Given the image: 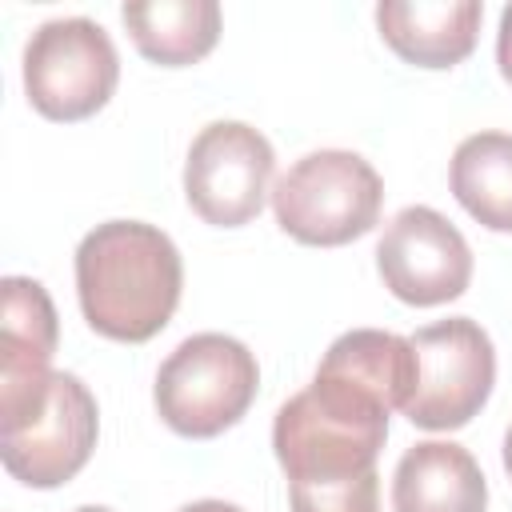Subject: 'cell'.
<instances>
[{"instance_id":"obj_1","label":"cell","mask_w":512,"mask_h":512,"mask_svg":"<svg viewBox=\"0 0 512 512\" xmlns=\"http://www.w3.org/2000/svg\"><path fill=\"white\" fill-rule=\"evenodd\" d=\"M184 288L172 236L144 220H104L76 248V296L92 332L144 344L168 328Z\"/></svg>"},{"instance_id":"obj_2","label":"cell","mask_w":512,"mask_h":512,"mask_svg":"<svg viewBox=\"0 0 512 512\" xmlns=\"http://www.w3.org/2000/svg\"><path fill=\"white\" fill-rule=\"evenodd\" d=\"M388 412L392 408L376 392L316 364L312 384L284 400L272 420V448L288 484L376 472V456L388 440Z\"/></svg>"},{"instance_id":"obj_3","label":"cell","mask_w":512,"mask_h":512,"mask_svg":"<svg viewBox=\"0 0 512 512\" xmlns=\"http://www.w3.org/2000/svg\"><path fill=\"white\" fill-rule=\"evenodd\" d=\"M380 172L348 148H320L300 156L272 188L276 224L312 248H340L368 236L380 220Z\"/></svg>"},{"instance_id":"obj_4","label":"cell","mask_w":512,"mask_h":512,"mask_svg":"<svg viewBox=\"0 0 512 512\" xmlns=\"http://www.w3.org/2000/svg\"><path fill=\"white\" fill-rule=\"evenodd\" d=\"M260 388L256 356L224 332H196L180 340L156 372V412L188 440H212L240 424Z\"/></svg>"},{"instance_id":"obj_5","label":"cell","mask_w":512,"mask_h":512,"mask_svg":"<svg viewBox=\"0 0 512 512\" xmlns=\"http://www.w3.org/2000/svg\"><path fill=\"white\" fill-rule=\"evenodd\" d=\"M116 80V44L88 16L44 20L24 44V92L48 120L76 124L96 116L112 100Z\"/></svg>"},{"instance_id":"obj_6","label":"cell","mask_w":512,"mask_h":512,"mask_svg":"<svg viewBox=\"0 0 512 512\" xmlns=\"http://www.w3.org/2000/svg\"><path fill=\"white\" fill-rule=\"evenodd\" d=\"M408 340L416 352V384L400 412L424 432L472 424L496 384L492 336L468 316H448L416 328Z\"/></svg>"},{"instance_id":"obj_7","label":"cell","mask_w":512,"mask_h":512,"mask_svg":"<svg viewBox=\"0 0 512 512\" xmlns=\"http://www.w3.org/2000/svg\"><path fill=\"white\" fill-rule=\"evenodd\" d=\"M276 152L268 136L244 120H212L196 132L184 160V196L212 228H244L260 216Z\"/></svg>"},{"instance_id":"obj_8","label":"cell","mask_w":512,"mask_h":512,"mask_svg":"<svg viewBox=\"0 0 512 512\" xmlns=\"http://www.w3.org/2000/svg\"><path fill=\"white\" fill-rule=\"evenodd\" d=\"M376 272L384 288L416 308H436L472 284V248L464 232L428 204L392 216L376 244Z\"/></svg>"},{"instance_id":"obj_9","label":"cell","mask_w":512,"mask_h":512,"mask_svg":"<svg viewBox=\"0 0 512 512\" xmlns=\"http://www.w3.org/2000/svg\"><path fill=\"white\" fill-rule=\"evenodd\" d=\"M100 432L96 396L72 372H56L44 408L16 432H0V460L28 488L68 484L92 456Z\"/></svg>"},{"instance_id":"obj_10","label":"cell","mask_w":512,"mask_h":512,"mask_svg":"<svg viewBox=\"0 0 512 512\" xmlns=\"http://www.w3.org/2000/svg\"><path fill=\"white\" fill-rule=\"evenodd\" d=\"M4 320H0V432L28 424L52 392L56 352V308L40 280L4 276Z\"/></svg>"},{"instance_id":"obj_11","label":"cell","mask_w":512,"mask_h":512,"mask_svg":"<svg viewBox=\"0 0 512 512\" xmlns=\"http://www.w3.org/2000/svg\"><path fill=\"white\" fill-rule=\"evenodd\" d=\"M480 0H380L376 28L384 44L416 68H456L480 36Z\"/></svg>"},{"instance_id":"obj_12","label":"cell","mask_w":512,"mask_h":512,"mask_svg":"<svg viewBox=\"0 0 512 512\" xmlns=\"http://www.w3.org/2000/svg\"><path fill=\"white\" fill-rule=\"evenodd\" d=\"M488 480L476 456L452 440L412 444L392 472V512H484Z\"/></svg>"},{"instance_id":"obj_13","label":"cell","mask_w":512,"mask_h":512,"mask_svg":"<svg viewBox=\"0 0 512 512\" xmlns=\"http://www.w3.org/2000/svg\"><path fill=\"white\" fill-rule=\"evenodd\" d=\"M120 20L136 52L160 68H184L204 60L220 40L216 0H132Z\"/></svg>"},{"instance_id":"obj_14","label":"cell","mask_w":512,"mask_h":512,"mask_svg":"<svg viewBox=\"0 0 512 512\" xmlns=\"http://www.w3.org/2000/svg\"><path fill=\"white\" fill-rule=\"evenodd\" d=\"M452 196L488 232H512V132L464 136L448 168Z\"/></svg>"},{"instance_id":"obj_15","label":"cell","mask_w":512,"mask_h":512,"mask_svg":"<svg viewBox=\"0 0 512 512\" xmlns=\"http://www.w3.org/2000/svg\"><path fill=\"white\" fill-rule=\"evenodd\" d=\"M292 512H380V476L364 472L352 480L288 484Z\"/></svg>"},{"instance_id":"obj_16","label":"cell","mask_w":512,"mask_h":512,"mask_svg":"<svg viewBox=\"0 0 512 512\" xmlns=\"http://www.w3.org/2000/svg\"><path fill=\"white\" fill-rule=\"evenodd\" d=\"M496 64H500V76L512 84V4H504V12H500V32H496Z\"/></svg>"},{"instance_id":"obj_17","label":"cell","mask_w":512,"mask_h":512,"mask_svg":"<svg viewBox=\"0 0 512 512\" xmlns=\"http://www.w3.org/2000/svg\"><path fill=\"white\" fill-rule=\"evenodd\" d=\"M176 512H244V508H236L228 500H192V504H184Z\"/></svg>"},{"instance_id":"obj_18","label":"cell","mask_w":512,"mask_h":512,"mask_svg":"<svg viewBox=\"0 0 512 512\" xmlns=\"http://www.w3.org/2000/svg\"><path fill=\"white\" fill-rule=\"evenodd\" d=\"M504 472H508V480H512V424H508V432H504Z\"/></svg>"},{"instance_id":"obj_19","label":"cell","mask_w":512,"mask_h":512,"mask_svg":"<svg viewBox=\"0 0 512 512\" xmlns=\"http://www.w3.org/2000/svg\"><path fill=\"white\" fill-rule=\"evenodd\" d=\"M72 512H116V508H104V504H80V508H72Z\"/></svg>"}]
</instances>
